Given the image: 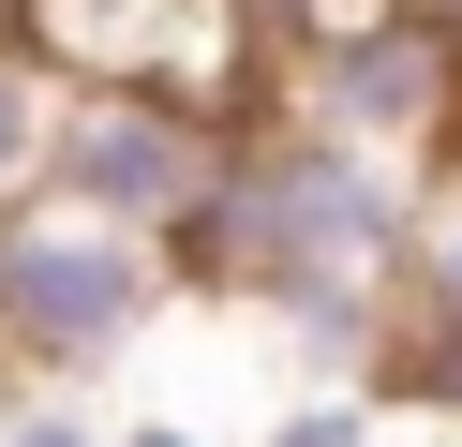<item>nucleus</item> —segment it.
Masks as SVG:
<instances>
[{
	"instance_id": "6e6552de",
	"label": "nucleus",
	"mask_w": 462,
	"mask_h": 447,
	"mask_svg": "<svg viewBox=\"0 0 462 447\" xmlns=\"http://www.w3.org/2000/svg\"><path fill=\"white\" fill-rule=\"evenodd\" d=\"M0 447H120V433H90L60 387H31V403H0Z\"/></svg>"
},
{
	"instance_id": "39448f33",
	"label": "nucleus",
	"mask_w": 462,
	"mask_h": 447,
	"mask_svg": "<svg viewBox=\"0 0 462 447\" xmlns=\"http://www.w3.org/2000/svg\"><path fill=\"white\" fill-rule=\"evenodd\" d=\"M448 105H462V30H432V15H388V30H358V45L313 60V135L373 149V164L388 149H432Z\"/></svg>"
},
{
	"instance_id": "1a4fd4ad",
	"label": "nucleus",
	"mask_w": 462,
	"mask_h": 447,
	"mask_svg": "<svg viewBox=\"0 0 462 447\" xmlns=\"http://www.w3.org/2000/svg\"><path fill=\"white\" fill-rule=\"evenodd\" d=\"M418 268H432V313L462 328V194H448V209H432V224H418Z\"/></svg>"
},
{
	"instance_id": "f257e3e1",
	"label": "nucleus",
	"mask_w": 462,
	"mask_h": 447,
	"mask_svg": "<svg viewBox=\"0 0 462 447\" xmlns=\"http://www.w3.org/2000/svg\"><path fill=\"white\" fill-rule=\"evenodd\" d=\"M402 254V179L373 164V149L343 135H254L239 164H224V209H209V268L239 298H269V313L299 328H358L373 284H388Z\"/></svg>"
},
{
	"instance_id": "423d86ee",
	"label": "nucleus",
	"mask_w": 462,
	"mask_h": 447,
	"mask_svg": "<svg viewBox=\"0 0 462 447\" xmlns=\"http://www.w3.org/2000/svg\"><path fill=\"white\" fill-rule=\"evenodd\" d=\"M45 164H60V75H45L15 30H0V209H31Z\"/></svg>"
},
{
	"instance_id": "9d476101",
	"label": "nucleus",
	"mask_w": 462,
	"mask_h": 447,
	"mask_svg": "<svg viewBox=\"0 0 462 447\" xmlns=\"http://www.w3.org/2000/svg\"><path fill=\"white\" fill-rule=\"evenodd\" d=\"M120 447H209L194 417H120Z\"/></svg>"
},
{
	"instance_id": "7ed1b4c3",
	"label": "nucleus",
	"mask_w": 462,
	"mask_h": 447,
	"mask_svg": "<svg viewBox=\"0 0 462 447\" xmlns=\"http://www.w3.org/2000/svg\"><path fill=\"white\" fill-rule=\"evenodd\" d=\"M224 164H239V135H224L209 105H150V89H60V164H45V194L90 209V224H134V238H209Z\"/></svg>"
},
{
	"instance_id": "0eeeda50",
	"label": "nucleus",
	"mask_w": 462,
	"mask_h": 447,
	"mask_svg": "<svg viewBox=\"0 0 462 447\" xmlns=\"http://www.w3.org/2000/svg\"><path fill=\"white\" fill-rule=\"evenodd\" d=\"M269 447H388V417H373L358 387H328V403H299V417H269Z\"/></svg>"
},
{
	"instance_id": "20e7f679",
	"label": "nucleus",
	"mask_w": 462,
	"mask_h": 447,
	"mask_svg": "<svg viewBox=\"0 0 462 447\" xmlns=\"http://www.w3.org/2000/svg\"><path fill=\"white\" fill-rule=\"evenodd\" d=\"M15 45L60 89H150V105H209L239 75V0H15Z\"/></svg>"
},
{
	"instance_id": "f03ea898",
	"label": "nucleus",
	"mask_w": 462,
	"mask_h": 447,
	"mask_svg": "<svg viewBox=\"0 0 462 447\" xmlns=\"http://www.w3.org/2000/svg\"><path fill=\"white\" fill-rule=\"evenodd\" d=\"M150 313H164V238L90 224V209H60V194L0 209V358L90 373V358H120Z\"/></svg>"
}]
</instances>
